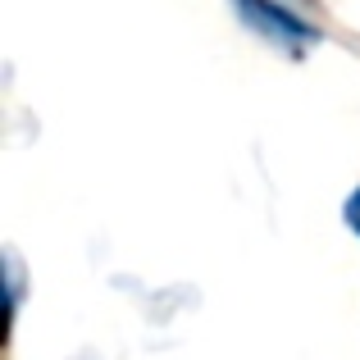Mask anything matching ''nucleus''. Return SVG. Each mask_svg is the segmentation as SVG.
I'll return each mask as SVG.
<instances>
[{
  "instance_id": "obj_2",
  "label": "nucleus",
  "mask_w": 360,
  "mask_h": 360,
  "mask_svg": "<svg viewBox=\"0 0 360 360\" xmlns=\"http://www.w3.org/2000/svg\"><path fill=\"white\" fill-rule=\"evenodd\" d=\"M347 224H352V229L360 233V187H356V196H352V201H347Z\"/></svg>"
},
{
  "instance_id": "obj_1",
  "label": "nucleus",
  "mask_w": 360,
  "mask_h": 360,
  "mask_svg": "<svg viewBox=\"0 0 360 360\" xmlns=\"http://www.w3.org/2000/svg\"><path fill=\"white\" fill-rule=\"evenodd\" d=\"M238 9H242V18L255 27L260 37H269V41H278V46H310V41H319V32H315V23H306L301 14H292L288 5H278V0H238Z\"/></svg>"
}]
</instances>
